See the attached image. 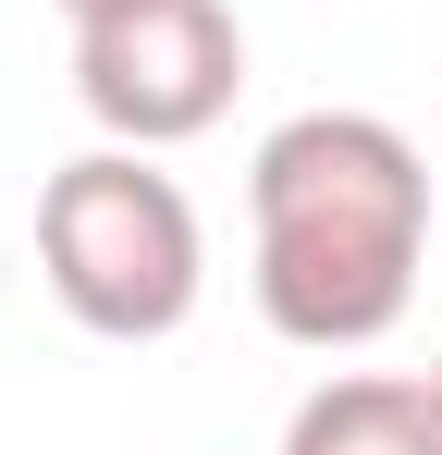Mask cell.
Segmentation results:
<instances>
[{
	"label": "cell",
	"mask_w": 442,
	"mask_h": 455,
	"mask_svg": "<svg viewBox=\"0 0 442 455\" xmlns=\"http://www.w3.org/2000/svg\"><path fill=\"white\" fill-rule=\"evenodd\" d=\"M283 455H442V381L430 370H344L283 419Z\"/></svg>",
	"instance_id": "277c9868"
},
{
	"label": "cell",
	"mask_w": 442,
	"mask_h": 455,
	"mask_svg": "<svg viewBox=\"0 0 442 455\" xmlns=\"http://www.w3.org/2000/svg\"><path fill=\"white\" fill-rule=\"evenodd\" d=\"M37 271L99 345H160L209 296V234L147 148H86L37 185Z\"/></svg>",
	"instance_id": "7a4b0ae2"
},
{
	"label": "cell",
	"mask_w": 442,
	"mask_h": 455,
	"mask_svg": "<svg viewBox=\"0 0 442 455\" xmlns=\"http://www.w3.org/2000/svg\"><path fill=\"white\" fill-rule=\"evenodd\" d=\"M430 381H442V370H430Z\"/></svg>",
	"instance_id": "8992f818"
},
{
	"label": "cell",
	"mask_w": 442,
	"mask_h": 455,
	"mask_svg": "<svg viewBox=\"0 0 442 455\" xmlns=\"http://www.w3.org/2000/svg\"><path fill=\"white\" fill-rule=\"evenodd\" d=\"M246 222H258V320L307 357H357L381 345L418 259H430V160L406 148L381 111H295L258 136L246 172Z\"/></svg>",
	"instance_id": "6da1fadb"
},
{
	"label": "cell",
	"mask_w": 442,
	"mask_h": 455,
	"mask_svg": "<svg viewBox=\"0 0 442 455\" xmlns=\"http://www.w3.org/2000/svg\"><path fill=\"white\" fill-rule=\"evenodd\" d=\"M246 86V25L221 0H123L74 25V99L111 148H185Z\"/></svg>",
	"instance_id": "3957f363"
},
{
	"label": "cell",
	"mask_w": 442,
	"mask_h": 455,
	"mask_svg": "<svg viewBox=\"0 0 442 455\" xmlns=\"http://www.w3.org/2000/svg\"><path fill=\"white\" fill-rule=\"evenodd\" d=\"M62 12H74V25H99V12H123V0H62Z\"/></svg>",
	"instance_id": "5b68a950"
}]
</instances>
